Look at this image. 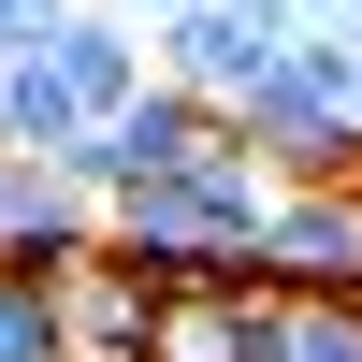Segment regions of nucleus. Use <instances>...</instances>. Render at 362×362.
Listing matches in <instances>:
<instances>
[{
  "label": "nucleus",
  "mask_w": 362,
  "mask_h": 362,
  "mask_svg": "<svg viewBox=\"0 0 362 362\" xmlns=\"http://www.w3.org/2000/svg\"><path fill=\"white\" fill-rule=\"evenodd\" d=\"M261 218H276V174L232 145L203 174L116 189L102 203V261H131L145 290H261Z\"/></svg>",
  "instance_id": "nucleus-1"
},
{
  "label": "nucleus",
  "mask_w": 362,
  "mask_h": 362,
  "mask_svg": "<svg viewBox=\"0 0 362 362\" xmlns=\"http://www.w3.org/2000/svg\"><path fill=\"white\" fill-rule=\"evenodd\" d=\"M247 160L276 174V189H362V29L305 15L290 29V58L247 87Z\"/></svg>",
  "instance_id": "nucleus-2"
},
{
  "label": "nucleus",
  "mask_w": 362,
  "mask_h": 362,
  "mask_svg": "<svg viewBox=\"0 0 362 362\" xmlns=\"http://www.w3.org/2000/svg\"><path fill=\"white\" fill-rule=\"evenodd\" d=\"M232 145H247V131H232L218 102H189V87H145V102H116L102 131L58 160V174H73L87 203H116V189H160V174H203V160H232Z\"/></svg>",
  "instance_id": "nucleus-3"
},
{
  "label": "nucleus",
  "mask_w": 362,
  "mask_h": 362,
  "mask_svg": "<svg viewBox=\"0 0 362 362\" xmlns=\"http://www.w3.org/2000/svg\"><path fill=\"white\" fill-rule=\"evenodd\" d=\"M290 29H305V0H189V15H160L145 44H160V87H189V102L247 116V87L290 58Z\"/></svg>",
  "instance_id": "nucleus-4"
},
{
  "label": "nucleus",
  "mask_w": 362,
  "mask_h": 362,
  "mask_svg": "<svg viewBox=\"0 0 362 362\" xmlns=\"http://www.w3.org/2000/svg\"><path fill=\"white\" fill-rule=\"evenodd\" d=\"M261 290H290V305H362V189H276V218H261Z\"/></svg>",
  "instance_id": "nucleus-5"
},
{
  "label": "nucleus",
  "mask_w": 362,
  "mask_h": 362,
  "mask_svg": "<svg viewBox=\"0 0 362 362\" xmlns=\"http://www.w3.org/2000/svg\"><path fill=\"white\" fill-rule=\"evenodd\" d=\"M160 305H174V290H145L131 261L58 276V334H73V362H160Z\"/></svg>",
  "instance_id": "nucleus-6"
},
{
  "label": "nucleus",
  "mask_w": 362,
  "mask_h": 362,
  "mask_svg": "<svg viewBox=\"0 0 362 362\" xmlns=\"http://www.w3.org/2000/svg\"><path fill=\"white\" fill-rule=\"evenodd\" d=\"M44 58L73 73V102H87V116H116V102H145V87H160V44H145L131 15H73V0H58Z\"/></svg>",
  "instance_id": "nucleus-7"
},
{
  "label": "nucleus",
  "mask_w": 362,
  "mask_h": 362,
  "mask_svg": "<svg viewBox=\"0 0 362 362\" xmlns=\"http://www.w3.org/2000/svg\"><path fill=\"white\" fill-rule=\"evenodd\" d=\"M87 131H102V116L73 102V73H58L44 44H15V73H0V145H15V160H44V174H58V160H73Z\"/></svg>",
  "instance_id": "nucleus-8"
},
{
  "label": "nucleus",
  "mask_w": 362,
  "mask_h": 362,
  "mask_svg": "<svg viewBox=\"0 0 362 362\" xmlns=\"http://www.w3.org/2000/svg\"><path fill=\"white\" fill-rule=\"evenodd\" d=\"M160 362H276V290H174Z\"/></svg>",
  "instance_id": "nucleus-9"
},
{
  "label": "nucleus",
  "mask_w": 362,
  "mask_h": 362,
  "mask_svg": "<svg viewBox=\"0 0 362 362\" xmlns=\"http://www.w3.org/2000/svg\"><path fill=\"white\" fill-rule=\"evenodd\" d=\"M0 362H73V334H58V290H44V276H0Z\"/></svg>",
  "instance_id": "nucleus-10"
},
{
  "label": "nucleus",
  "mask_w": 362,
  "mask_h": 362,
  "mask_svg": "<svg viewBox=\"0 0 362 362\" xmlns=\"http://www.w3.org/2000/svg\"><path fill=\"white\" fill-rule=\"evenodd\" d=\"M276 362H362V305H290L276 290Z\"/></svg>",
  "instance_id": "nucleus-11"
},
{
  "label": "nucleus",
  "mask_w": 362,
  "mask_h": 362,
  "mask_svg": "<svg viewBox=\"0 0 362 362\" xmlns=\"http://www.w3.org/2000/svg\"><path fill=\"white\" fill-rule=\"evenodd\" d=\"M58 29V0H0V44H44Z\"/></svg>",
  "instance_id": "nucleus-12"
},
{
  "label": "nucleus",
  "mask_w": 362,
  "mask_h": 362,
  "mask_svg": "<svg viewBox=\"0 0 362 362\" xmlns=\"http://www.w3.org/2000/svg\"><path fill=\"white\" fill-rule=\"evenodd\" d=\"M131 15H189V0H131Z\"/></svg>",
  "instance_id": "nucleus-13"
},
{
  "label": "nucleus",
  "mask_w": 362,
  "mask_h": 362,
  "mask_svg": "<svg viewBox=\"0 0 362 362\" xmlns=\"http://www.w3.org/2000/svg\"><path fill=\"white\" fill-rule=\"evenodd\" d=\"M319 15H348V29H362V0H319Z\"/></svg>",
  "instance_id": "nucleus-14"
},
{
  "label": "nucleus",
  "mask_w": 362,
  "mask_h": 362,
  "mask_svg": "<svg viewBox=\"0 0 362 362\" xmlns=\"http://www.w3.org/2000/svg\"><path fill=\"white\" fill-rule=\"evenodd\" d=\"M0 73H15V44H0Z\"/></svg>",
  "instance_id": "nucleus-15"
},
{
  "label": "nucleus",
  "mask_w": 362,
  "mask_h": 362,
  "mask_svg": "<svg viewBox=\"0 0 362 362\" xmlns=\"http://www.w3.org/2000/svg\"><path fill=\"white\" fill-rule=\"evenodd\" d=\"M305 15H319V0H305Z\"/></svg>",
  "instance_id": "nucleus-16"
}]
</instances>
